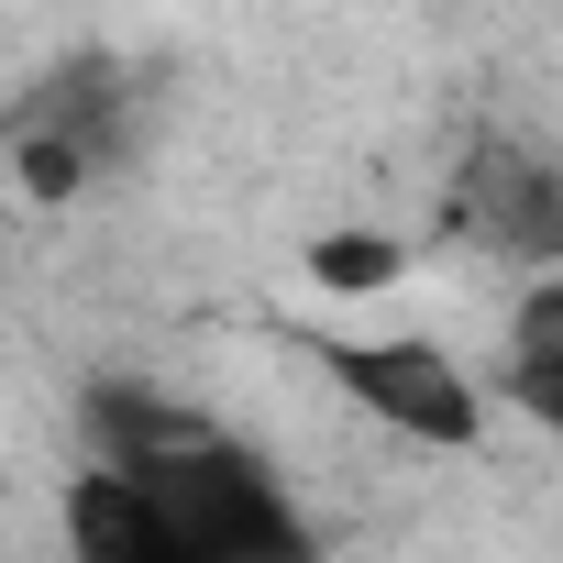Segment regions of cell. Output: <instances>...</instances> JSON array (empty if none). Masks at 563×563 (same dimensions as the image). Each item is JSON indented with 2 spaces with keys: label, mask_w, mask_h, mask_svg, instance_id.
<instances>
[{
  "label": "cell",
  "mask_w": 563,
  "mask_h": 563,
  "mask_svg": "<svg viewBox=\"0 0 563 563\" xmlns=\"http://www.w3.org/2000/svg\"><path fill=\"white\" fill-rule=\"evenodd\" d=\"M310 365L354 398V420H376L409 453H486V431L508 409L497 376H475L431 332H310Z\"/></svg>",
  "instance_id": "6da1fadb"
},
{
  "label": "cell",
  "mask_w": 563,
  "mask_h": 563,
  "mask_svg": "<svg viewBox=\"0 0 563 563\" xmlns=\"http://www.w3.org/2000/svg\"><path fill=\"white\" fill-rule=\"evenodd\" d=\"M464 243L486 254H563V166L530 155V144H486L464 177H453V210H442Z\"/></svg>",
  "instance_id": "7a4b0ae2"
},
{
  "label": "cell",
  "mask_w": 563,
  "mask_h": 563,
  "mask_svg": "<svg viewBox=\"0 0 563 563\" xmlns=\"http://www.w3.org/2000/svg\"><path fill=\"white\" fill-rule=\"evenodd\" d=\"M497 398H508L541 442H563V288H541V299L519 310V343H508V365H497Z\"/></svg>",
  "instance_id": "3957f363"
},
{
  "label": "cell",
  "mask_w": 563,
  "mask_h": 563,
  "mask_svg": "<svg viewBox=\"0 0 563 563\" xmlns=\"http://www.w3.org/2000/svg\"><path fill=\"white\" fill-rule=\"evenodd\" d=\"M398 276H409V243H387V232H321L310 243V288L321 299H376Z\"/></svg>",
  "instance_id": "277c9868"
}]
</instances>
